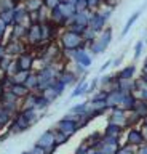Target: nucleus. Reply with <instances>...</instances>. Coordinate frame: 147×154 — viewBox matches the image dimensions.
Masks as SVG:
<instances>
[{
	"instance_id": "obj_1",
	"label": "nucleus",
	"mask_w": 147,
	"mask_h": 154,
	"mask_svg": "<svg viewBox=\"0 0 147 154\" xmlns=\"http://www.w3.org/2000/svg\"><path fill=\"white\" fill-rule=\"evenodd\" d=\"M16 66L19 71H29L32 66V56L27 55V53H21L18 61H16Z\"/></svg>"
},
{
	"instance_id": "obj_2",
	"label": "nucleus",
	"mask_w": 147,
	"mask_h": 154,
	"mask_svg": "<svg viewBox=\"0 0 147 154\" xmlns=\"http://www.w3.org/2000/svg\"><path fill=\"white\" fill-rule=\"evenodd\" d=\"M139 14H141V11H136V13L133 14V16H131L130 19H128V21H126V26H125V29H123V32H122V35H126V34H128V31L131 29V26L136 23V19L139 18Z\"/></svg>"
},
{
	"instance_id": "obj_3",
	"label": "nucleus",
	"mask_w": 147,
	"mask_h": 154,
	"mask_svg": "<svg viewBox=\"0 0 147 154\" xmlns=\"http://www.w3.org/2000/svg\"><path fill=\"white\" fill-rule=\"evenodd\" d=\"M59 2H61V0H45V5H46V8H50V10H53L54 7H58V5H59Z\"/></svg>"
},
{
	"instance_id": "obj_4",
	"label": "nucleus",
	"mask_w": 147,
	"mask_h": 154,
	"mask_svg": "<svg viewBox=\"0 0 147 154\" xmlns=\"http://www.w3.org/2000/svg\"><path fill=\"white\" fill-rule=\"evenodd\" d=\"M141 50H142V42H137V45H136V48H134V58H139Z\"/></svg>"
},
{
	"instance_id": "obj_5",
	"label": "nucleus",
	"mask_w": 147,
	"mask_h": 154,
	"mask_svg": "<svg viewBox=\"0 0 147 154\" xmlns=\"http://www.w3.org/2000/svg\"><path fill=\"white\" fill-rule=\"evenodd\" d=\"M110 64H112V61H107V63H106V64H104V66L101 67V71H106V69H107V67H109V66H110Z\"/></svg>"
}]
</instances>
